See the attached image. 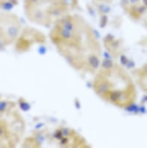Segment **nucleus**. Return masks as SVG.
I'll return each instance as SVG.
<instances>
[{
	"label": "nucleus",
	"instance_id": "6",
	"mask_svg": "<svg viewBox=\"0 0 147 148\" xmlns=\"http://www.w3.org/2000/svg\"><path fill=\"white\" fill-rule=\"evenodd\" d=\"M15 103L8 100H0V116L10 113V110L15 107Z\"/></svg>",
	"mask_w": 147,
	"mask_h": 148
},
{
	"label": "nucleus",
	"instance_id": "1",
	"mask_svg": "<svg viewBox=\"0 0 147 148\" xmlns=\"http://www.w3.org/2000/svg\"><path fill=\"white\" fill-rule=\"evenodd\" d=\"M93 88L101 98L119 108L134 103L137 95L130 76L116 64L108 71L100 70L94 80Z\"/></svg>",
	"mask_w": 147,
	"mask_h": 148
},
{
	"label": "nucleus",
	"instance_id": "18",
	"mask_svg": "<svg viewBox=\"0 0 147 148\" xmlns=\"http://www.w3.org/2000/svg\"><path fill=\"white\" fill-rule=\"evenodd\" d=\"M141 1H142L143 5H146V0H141Z\"/></svg>",
	"mask_w": 147,
	"mask_h": 148
},
{
	"label": "nucleus",
	"instance_id": "7",
	"mask_svg": "<svg viewBox=\"0 0 147 148\" xmlns=\"http://www.w3.org/2000/svg\"><path fill=\"white\" fill-rule=\"evenodd\" d=\"M17 4V0H0V8L5 12H9Z\"/></svg>",
	"mask_w": 147,
	"mask_h": 148
},
{
	"label": "nucleus",
	"instance_id": "4",
	"mask_svg": "<svg viewBox=\"0 0 147 148\" xmlns=\"http://www.w3.org/2000/svg\"><path fill=\"white\" fill-rule=\"evenodd\" d=\"M101 60L99 58V54L96 53H90L88 54L85 59L84 68L90 72L94 73L100 68Z\"/></svg>",
	"mask_w": 147,
	"mask_h": 148
},
{
	"label": "nucleus",
	"instance_id": "3",
	"mask_svg": "<svg viewBox=\"0 0 147 148\" xmlns=\"http://www.w3.org/2000/svg\"><path fill=\"white\" fill-rule=\"evenodd\" d=\"M25 10L27 16L32 22L40 25H45L49 24L51 21V17L48 15L47 11L40 8V5L26 7L25 8Z\"/></svg>",
	"mask_w": 147,
	"mask_h": 148
},
{
	"label": "nucleus",
	"instance_id": "9",
	"mask_svg": "<svg viewBox=\"0 0 147 148\" xmlns=\"http://www.w3.org/2000/svg\"><path fill=\"white\" fill-rule=\"evenodd\" d=\"M59 2L67 10L69 8H73L77 5V0H59Z\"/></svg>",
	"mask_w": 147,
	"mask_h": 148
},
{
	"label": "nucleus",
	"instance_id": "10",
	"mask_svg": "<svg viewBox=\"0 0 147 148\" xmlns=\"http://www.w3.org/2000/svg\"><path fill=\"white\" fill-rule=\"evenodd\" d=\"M18 106L20 108V109L23 111H28L31 108V106H30V104L27 102L25 99L23 98H20L18 100Z\"/></svg>",
	"mask_w": 147,
	"mask_h": 148
},
{
	"label": "nucleus",
	"instance_id": "14",
	"mask_svg": "<svg viewBox=\"0 0 147 148\" xmlns=\"http://www.w3.org/2000/svg\"><path fill=\"white\" fill-rule=\"evenodd\" d=\"M53 136H54V138H55L56 139L59 140V141L62 138V137H63V135H62L60 129L58 130H56V131L55 132V133H54V135H53Z\"/></svg>",
	"mask_w": 147,
	"mask_h": 148
},
{
	"label": "nucleus",
	"instance_id": "15",
	"mask_svg": "<svg viewBox=\"0 0 147 148\" xmlns=\"http://www.w3.org/2000/svg\"><path fill=\"white\" fill-rule=\"evenodd\" d=\"M120 62H121V63H122L123 64L126 65V64H128V62H129V60L127 59L126 56H125L124 55H123L120 56Z\"/></svg>",
	"mask_w": 147,
	"mask_h": 148
},
{
	"label": "nucleus",
	"instance_id": "17",
	"mask_svg": "<svg viewBox=\"0 0 147 148\" xmlns=\"http://www.w3.org/2000/svg\"><path fill=\"white\" fill-rule=\"evenodd\" d=\"M0 37H2V38H3L4 39V37H3V34H2V29L0 28ZM5 42H6V41H5Z\"/></svg>",
	"mask_w": 147,
	"mask_h": 148
},
{
	"label": "nucleus",
	"instance_id": "13",
	"mask_svg": "<svg viewBox=\"0 0 147 148\" xmlns=\"http://www.w3.org/2000/svg\"><path fill=\"white\" fill-rule=\"evenodd\" d=\"M107 23V16L106 14H102L101 17V27H105Z\"/></svg>",
	"mask_w": 147,
	"mask_h": 148
},
{
	"label": "nucleus",
	"instance_id": "5",
	"mask_svg": "<svg viewBox=\"0 0 147 148\" xmlns=\"http://www.w3.org/2000/svg\"><path fill=\"white\" fill-rule=\"evenodd\" d=\"M126 10L129 12L132 18L137 19V18H140V16L144 15L146 12V6L143 5V4H141V5L137 4V5H129L126 8Z\"/></svg>",
	"mask_w": 147,
	"mask_h": 148
},
{
	"label": "nucleus",
	"instance_id": "8",
	"mask_svg": "<svg viewBox=\"0 0 147 148\" xmlns=\"http://www.w3.org/2000/svg\"><path fill=\"white\" fill-rule=\"evenodd\" d=\"M116 65L114 62L111 60L110 59H104V60L101 62V70H104V71H108L112 68H113L114 66Z\"/></svg>",
	"mask_w": 147,
	"mask_h": 148
},
{
	"label": "nucleus",
	"instance_id": "19",
	"mask_svg": "<svg viewBox=\"0 0 147 148\" xmlns=\"http://www.w3.org/2000/svg\"><path fill=\"white\" fill-rule=\"evenodd\" d=\"M42 2H44V1H47V2H48V1H51L52 2H55V1H56V0H42Z\"/></svg>",
	"mask_w": 147,
	"mask_h": 148
},
{
	"label": "nucleus",
	"instance_id": "11",
	"mask_svg": "<svg viewBox=\"0 0 147 148\" xmlns=\"http://www.w3.org/2000/svg\"><path fill=\"white\" fill-rule=\"evenodd\" d=\"M42 2V0H25V8L40 5Z\"/></svg>",
	"mask_w": 147,
	"mask_h": 148
},
{
	"label": "nucleus",
	"instance_id": "2",
	"mask_svg": "<svg viewBox=\"0 0 147 148\" xmlns=\"http://www.w3.org/2000/svg\"><path fill=\"white\" fill-rule=\"evenodd\" d=\"M0 28L7 44H11L16 42L19 36L21 30L19 18L16 14L10 12L0 13Z\"/></svg>",
	"mask_w": 147,
	"mask_h": 148
},
{
	"label": "nucleus",
	"instance_id": "16",
	"mask_svg": "<svg viewBox=\"0 0 147 148\" xmlns=\"http://www.w3.org/2000/svg\"><path fill=\"white\" fill-rule=\"evenodd\" d=\"M129 1V5H137L139 4L140 0H128Z\"/></svg>",
	"mask_w": 147,
	"mask_h": 148
},
{
	"label": "nucleus",
	"instance_id": "12",
	"mask_svg": "<svg viewBox=\"0 0 147 148\" xmlns=\"http://www.w3.org/2000/svg\"><path fill=\"white\" fill-rule=\"evenodd\" d=\"M98 10L102 14H106V15H107V13L110 11L109 6L105 5L104 4H99V5H98Z\"/></svg>",
	"mask_w": 147,
	"mask_h": 148
}]
</instances>
